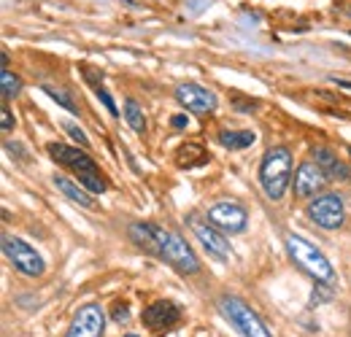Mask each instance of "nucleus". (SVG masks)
Instances as JSON below:
<instances>
[{"label":"nucleus","instance_id":"f257e3e1","mask_svg":"<svg viewBox=\"0 0 351 337\" xmlns=\"http://www.w3.org/2000/svg\"><path fill=\"white\" fill-rule=\"evenodd\" d=\"M130 238L143 251L165 259L181 275L200 273V259L189 249V243L181 235L171 232V229L157 227V224H130Z\"/></svg>","mask_w":351,"mask_h":337},{"label":"nucleus","instance_id":"f03ea898","mask_svg":"<svg viewBox=\"0 0 351 337\" xmlns=\"http://www.w3.org/2000/svg\"><path fill=\"white\" fill-rule=\"evenodd\" d=\"M49 157L57 165L71 170L76 175V181L82 186H87L92 195H103L106 192V178L100 175V168L92 162V157L87 151H79L76 146H65V143H49Z\"/></svg>","mask_w":351,"mask_h":337},{"label":"nucleus","instance_id":"7ed1b4c3","mask_svg":"<svg viewBox=\"0 0 351 337\" xmlns=\"http://www.w3.org/2000/svg\"><path fill=\"white\" fill-rule=\"evenodd\" d=\"M260 184L270 200H281L292 184V151L284 146L267 149L260 162Z\"/></svg>","mask_w":351,"mask_h":337},{"label":"nucleus","instance_id":"20e7f679","mask_svg":"<svg viewBox=\"0 0 351 337\" xmlns=\"http://www.w3.org/2000/svg\"><path fill=\"white\" fill-rule=\"evenodd\" d=\"M284 243H287V251L292 256V262H295L303 273H308L316 284L330 286V284L335 281V270H332L330 259L319 251L316 246H311L306 238H300V235H287Z\"/></svg>","mask_w":351,"mask_h":337},{"label":"nucleus","instance_id":"39448f33","mask_svg":"<svg viewBox=\"0 0 351 337\" xmlns=\"http://www.w3.org/2000/svg\"><path fill=\"white\" fill-rule=\"evenodd\" d=\"M219 308L243 337H273L270 329H267V324H265L263 319H260L243 299H238V297H221Z\"/></svg>","mask_w":351,"mask_h":337},{"label":"nucleus","instance_id":"423d86ee","mask_svg":"<svg viewBox=\"0 0 351 337\" xmlns=\"http://www.w3.org/2000/svg\"><path fill=\"white\" fill-rule=\"evenodd\" d=\"M0 246H3V253H5V259L19 270V273H25V275H30V278H38V275H44L46 264H44V256L36 251V249H30L22 238H14V235H3V240H0Z\"/></svg>","mask_w":351,"mask_h":337},{"label":"nucleus","instance_id":"0eeeda50","mask_svg":"<svg viewBox=\"0 0 351 337\" xmlns=\"http://www.w3.org/2000/svg\"><path fill=\"white\" fill-rule=\"evenodd\" d=\"M189 229H192V235L203 243V249L211 253V256H217L219 262H230V259H232V246H230V240L221 235L219 227H214L208 219L203 221V219L192 216V219H189Z\"/></svg>","mask_w":351,"mask_h":337},{"label":"nucleus","instance_id":"6e6552de","mask_svg":"<svg viewBox=\"0 0 351 337\" xmlns=\"http://www.w3.org/2000/svg\"><path fill=\"white\" fill-rule=\"evenodd\" d=\"M206 219L214 224V227H219L221 232H241V229H246V221H249V213L246 208L241 205V203H235V200H221V203H214L208 213H206Z\"/></svg>","mask_w":351,"mask_h":337},{"label":"nucleus","instance_id":"1a4fd4ad","mask_svg":"<svg viewBox=\"0 0 351 337\" xmlns=\"http://www.w3.org/2000/svg\"><path fill=\"white\" fill-rule=\"evenodd\" d=\"M343 200L338 195H322L308 205V219L322 229H338L343 224Z\"/></svg>","mask_w":351,"mask_h":337},{"label":"nucleus","instance_id":"9d476101","mask_svg":"<svg viewBox=\"0 0 351 337\" xmlns=\"http://www.w3.org/2000/svg\"><path fill=\"white\" fill-rule=\"evenodd\" d=\"M106 332V313L97 302H87L84 308H79L73 324L68 327L65 337H103Z\"/></svg>","mask_w":351,"mask_h":337},{"label":"nucleus","instance_id":"9b49d317","mask_svg":"<svg viewBox=\"0 0 351 337\" xmlns=\"http://www.w3.org/2000/svg\"><path fill=\"white\" fill-rule=\"evenodd\" d=\"M176 100H178L186 111L200 114V116H206V114H214V111H217V95H214L211 89L200 86V84L176 86Z\"/></svg>","mask_w":351,"mask_h":337},{"label":"nucleus","instance_id":"f8f14e48","mask_svg":"<svg viewBox=\"0 0 351 337\" xmlns=\"http://www.w3.org/2000/svg\"><path fill=\"white\" fill-rule=\"evenodd\" d=\"M327 173L322 170V165L316 160H306L300 162V168L295 173V195L298 197H313L316 192H322L327 186Z\"/></svg>","mask_w":351,"mask_h":337},{"label":"nucleus","instance_id":"ddd939ff","mask_svg":"<svg viewBox=\"0 0 351 337\" xmlns=\"http://www.w3.org/2000/svg\"><path fill=\"white\" fill-rule=\"evenodd\" d=\"M178 319H181V308L171 299H157L143 310V324L154 332H162V329L173 327Z\"/></svg>","mask_w":351,"mask_h":337},{"label":"nucleus","instance_id":"4468645a","mask_svg":"<svg viewBox=\"0 0 351 337\" xmlns=\"http://www.w3.org/2000/svg\"><path fill=\"white\" fill-rule=\"evenodd\" d=\"M54 186H57L71 203H76V205H82V208H92V205H95V200L89 197L92 192H89L87 186H82V184H76V181H71V178H65V175H54Z\"/></svg>","mask_w":351,"mask_h":337},{"label":"nucleus","instance_id":"2eb2a0df","mask_svg":"<svg viewBox=\"0 0 351 337\" xmlns=\"http://www.w3.org/2000/svg\"><path fill=\"white\" fill-rule=\"evenodd\" d=\"M313 160L322 165V170L330 175V178H338V181H346L349 178V170H346V165L330 151V149H313Z\"/></svg>","mask_w":351,"mask_h":337},{"label":"nucleus","instance_id":"dca6fc26","mask_svg":"<svg viewBox=\"0 0 351 337\" xmlns=\"http://www.w3.org/2000/svg\"><path fill=\"white\" fill-rule=\"evenodd\" d=\"M257 140V135L252 129H221L219 132V143L230 151H241L246 146H252Z\"/></svg>","mask_w":351,"mask_h":337},{"label":"nucleus","instance_id":"f3484780","mask_svg":"<svg viewBox=\"0 0 351 337\" xmlns=\"http://www.w3.org/2000/svg\"><path fill=\"white\" fill-rule=\"evenodd\" d=\"M176 162H178V168H200V165L208 162V154H206L197 143H186V146L178 149Z\"/></svg>","mask_w":351,"mask_h":337},{"label":"nucleus","instance_id":"a211bd4d","mask_svg":"<svg viewBox=\"0 0 351 337\" xmlns=\"http://www.w3.org/2000/svg\"><path fill=\"white\" fill-rule=\"evenodd\" d=\"M125 119H128V125H130L132 132H138V135H143V132H146V116H143V108H141V105H138V100H132V97L125 100Z\"/></svg>","mask_w":351,"mask_h":337},{"label":"nucleus","instance_id":"6ab92c4d","mask_svg":"<svg viewBox=\"0 0 351 337\" xmlns=\"http://www.w3.org/2000/svg\"><path fill=\"white\" fill-rule=\"evenodd\" d=\"M44 92L49 95V97H51V100H57V103H60V105H62L65 111H71V114H79V111H82V108H79V103H76V97H73V95H71V92H68L65 86H51V84H46Z\"/></svg>","mask_w":351,"mask_h":337},{"label":"nucleus","instance_id":"aec40b11","mask_svg":"<svg viewBox=\"0 0 351 337\" xmlns=\"http://www.w3.org/2000/svg\"><path fill=\"white\" fill-rule=\"evenodd\" d=\"M0 79H3V100H11V97H16V95L22 92V79L14 76L8 68H3Z\"/></svg>","mask_w":351,"mask_h":337},{"label":"nucleus","instance_id":"412c9836","mask_svg":"<svg viewBox=\"0 0 351 337\" xmlns=\"http://www.w3.org/2000/svg\"><path fill=\"white\" fill-rule=\"evenodd\" d=\"M62 127H65V132H68V135H71V138H73V140H76V143H79L82 149H87L89 140H87V135L82 132V127H79V125H71V122H65Z\"/></svg>","mask_w":351,"mask_h":337},{"label":"nucleus","instance_id":"4be33fe9","mask_svg":"<svg viewBox=\"0 0 351 337\" xmlns=\"http://www.w3.org/2000/svg\"><path fill=\"white\" fill-rule=\"evenodd\" d=\"M95 92H97V97H100V100L106 103V108H108V114H111V116H119V108L114 105V100H111V95H108V92H106V89H103V86H100V84L95 86Z\"/></svg>","mask_w":351,"mask_h":337},{"label":"nucleus","instance_id":"5701e85b","mask_svg":"<svg viewBox=\"0 0 351 337\" xmlns=\"http://www.w3.org/2000/svg\"><path fill=\"white\" fill-rule=\"evenodd\" d=\"M130 319V308H128V302H117L114 305V321H128Z\"/></svg>","mask_w":351,"mask_h":337},{"label":"nucleus","instance_id":"b1692460","mask_svg":"<svg viewBox=\"0 0 351 337\" xmlns=\"http://www.w3.org/2000/svg\"><path fill=\"white\" fill-rule=\"evenodd\" d=\"M0 127H3V132L14 129V116H11V111H8V108H0Z\"/></svg>","mask_w":351,"mask_h":337},{"label":"nucleus","instance_id":"393cba45","mask_svg":"<svg viewBox=\"0 0 351 337\" xmlns=\"http://www.w3.org/2000/svg\"><path fill=\"white\" fill-rule=\"evenodd\" d=\"M171 125H173L176 129H184V127L189 125V119H186L184 114H178V116H173V119H171Z\"/></svg>","mask_w":351,"mask_h":337},{"label":"nucleus","instance_id":"a878e982","mask_svg":"<svg viewBox=\"0 0 351 337\" xmlns=\"http://www.w3.org/2000/svg\"><path fill=\"white\" fill-rule=\"evenodd\" d=\"M332 82H335L338 86H343V89H349V92H351V82H341V79H332Z\"/></svg>","mask_w":351,"mask_h":337},{"label":"nucleus","instance_id":"bb28decb","mask_svg":"<svg viewBox=\"0 0 351 337\" xmlns=\"http://www.w3.org/2000/svg\"><path fill=\"white\" fill-rule=\"evenodd\" d=\"M128 3H143V0H128Z\"/></svg>","mask_w":351,"mask_h":337},{"label":"nucleus","instance_id":"cd10ccee","mask_svg":"<svg viewBox=\"0 0 351 337\" xmlns=\"http://www.w3.org/2000/svg\"><path fill=\"white\" fill-rule=\"evenodd\" d=\"M125 337H138V335H125Z\"/></svg>","mask_w":351,"mask_h":337},{"label":"nucleus","instance_id":"c85d7f7f","mask_svg":"<svg viewBox=\"0 0 351 337\" xmlns=\"http://www.w3.org/2000/svg\"><path fill=\"white\" fill-rule=\"evenodd\" d=\"M349 157H351V149H349Z\"/></svg>","mask_w":351,"mask_h":337}]
</instances>
